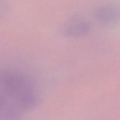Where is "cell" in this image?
Segmentation results:
<instances>
[{
  "mask_svg": "<svg viewBox=\"0 0 120 120\" xmlns=\"http://www.w3.org/2000/svg\"><path fill=\"white\" fill-rule=\"evenodd\" d=\"M38 101L36 87L25 74L15 70L1 73V120H20L23 112L34 109Z\"/></svg>",
  "mask_w": 120,
  "mask_h": 120,
  "instance_id": "1",
  "label": "cell"
},
{
  "mask_svg": "<svg viewBox=\"0 0 120 120\" xmlns=\"http://www.w3.org/2000/svg\"><path fill=\"white\" fill-rule=\"evenodd\" d=\"M92 26L90 22L80 16H75L70 19L63 28V33L73 38L83 37L91 32Z\"/></svg>",
  "mask_w": 120,
  "mask_h": 120,
  "instance_id": "2",
  "label": "cell"
},
{
  "mask_svg": "<svg viewBox=\"0 0 120 120\" xmlns=\"http://www.w3.org/2000/svg\"><path fill=\"white\" fill-rule=\"evenodd\" d=\"M94 17L103 24H116L120 22V8L110 4L100 6L95 9Z\"/></svg>",
  "mask_w": 120,
  "mask_h": 120,
  "instance_id": "3",
  "label": "cell"
}]
</instances>
